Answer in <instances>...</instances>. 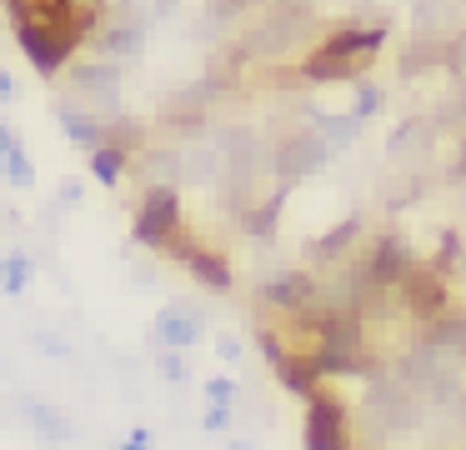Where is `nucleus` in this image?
Segmentation results:
<instances>
[{
  "mask_svg": "<svg viewBox=\"0 0 466 450\" xmlns=\"http://www.w3.org/2000/svg\"><path fill=\"white\" fill-rule=\"evenodd\" d=\"M381 45H386V25H361V20L336 25L331 35L301 60V80H311V85H326V80H361L366 70L376 65Z\"/></svg>",
  "mask_w": 466,
  "mask_h": 450,
  "instance_id": "obj_1",
  "label": "nucleus"
},
{
  "mask_svg": "<svg viewBox=\"0 0 466 450\" xmlns=\"http://www.w3.org/2000/svg\"><path fill=\"white\" fill-rule=\"evenodd\" d=\"M391 295L401 300V310L416 320V325H431L441 310H451V290H446V275L426 260H411V265L396 275Z\"/></svg>",
  "mask_w": 466,
  "mask_h": 450,
  "instance_id": "obj_2",
  "label": "nucleus"
},
{
  "mask_svg": "<svg viewBox=\"0 0 466 450\" xmlns=\"http://www.w3.org/2000/svg\"><path fill=\"white\" fill-rule=\"evenodd\" d=\"M15 40H21L25 60L35 65V75H61L66 65H71L76 45H81V35H76L71 25H46V20H25V25H15Z\"/></svg>",
  "mask_w": 466,
  "mask_h": 450,
  "instance_id": "obj_3",
  "label": "nucleus"
},
{
  "mask_svg": "<svg viewBox=\"0 0 466 450\" xmlns=\"http://www.w3.org/2000/svg\"><path fill=\"white\" fill-rule=\"evenodd\" d=\"M166 255L181 260L186 275H191L206 295H226V290H236V270H231V260H226V250H211V245H201V240H191V235H186V225L171 235Z\"/></svg>",
  "mask_w": 466,
  "mask_h": 450,
  "instance_id": "obj_4",
  "label": "nucleus"
},
{
  "mask_svg": "<svg viewBox=\"0 0 466 450\" xmlns=\"http://www.w3.org/2000/svg\"><path fill=\"white\" fill-rule=\"evenodd\" d=\"M176 230H181V195H176V185H151L131 220V240L141 250H166Z\"/></svg>",
  "mask_w": 466,
  "mask_h": 450,
  "instance_id": "obj_5",
  "label": "nucleus"
},
{
  "mask_svg": "<svg viewBox=\"0 0 466 450\" xmlns=\"http://www.w3.org/2000/svg\"><path fill=\"white\" fill-rule=\"evenodd\" d=\"M306 450H351V415L331 390L316 385L306 395V430H301Z\"/></svg>",
  "mask_w": 466,
  "mask_h": 450,
  "instance_id": "obj_6",
  "label": "nucleus"
},
{
  "mask_svg": "<svg viewBox=\"0 0 466 450\" xmlns=\"http://www.w3.org/2000/svg\"><path fill=\"white\" fill-rule=\"evenodd\" d=\"M326 165H331V150H326V140L316 130H291V135H281L271 145V170L286 185L306 180V175H321Z\"/></svg>",
  "mask_w": 466,
  "mask_h": 450,
  "instance_id": "obj_7",
  "label": "nucleus"
},
{
  "mask_svg": "<svg viewBox=\"0 0 466 450\" xmlns=\"http://www.w3.org/2000/svg\"><path fill=\"white\" fill-rule=\"evenodd\" d=\"M261 305L281 310V315H291V320H306L321 305V285H316L306 270H276L271 280H261Z\"/></svg>",
  "mask_w": 466,
  "mask_h": 450,
  "instance_id": "obj_8",
  "label": "nucleus"
},
{
  "mask_svg": "<svg viewBox=\"0 0 466 450\" xmlns=\"http://www.w3.org/2000/svg\"><path fill=\"white\" fill-rule=\"evenodd\" d=\"M151 335H156L161 350H191V345L206 340V320H201V310H196L191 300H171V305L156 310Z\"/></svg>",
  "mask_w": 466,
  "mask_h": 450,
  "instance_id": "obj_9",
  "label": "nucleus"
},
{
  "mask_svg": "<svg viewBox=\"0 0 466 450\" xmlns=\"http://www.w3.org/2000/svg\"><path fill=\"white\" fill-rule=\"evenodd\" d=\"M71 80H76V90H81V95L101 110V115H116V105H121V65H116V60H91V65H76Z\"/></svg>",
  "mask_w": 466,
  "mask_h": 450,
  "instance_id": "obj_10",
  "label": "nucleus"
},
{
  "mask_svg": "<svg viewBox=\"0 0 466 450\" xmlns=\"http://www.w3.org/2000/svg\"><path fill=\"white\" fill-rule=\"evenodd\" d=\"M25 425L35 430L41 440H51V445H71L76 440V420L66 415L61 405H51V400H25Z\"/></svg>",
  "mask_w": 466,
  "mask_h": 450,
  "instance_id": "obj_11",
  "label": "nucleus"
},
{
  "mask_svg": "<svg viewBox=\"0 0 466 450\" xmlns=\"http://www.w3.org/2000/svg\"><path fill=\"white\" fill-rule=\"evenodd\" d=\"M281 205H286V180H276L271 195L241 210V230H246L251 240H271V235H276V225H281Z\"/></svg>",
  "mask_w": 466,
  "mask_h": 450,
  "instance_id": "obj_12",
  "label": "nucleus"
},
{
  "mask_svg": "<svg viewBox=\"0 0 466 450\" xmlns=\"http://www.w3.org/2000/svg\"><path fill=\"white\" fill-rule=\"evenodd\" d=\"M56 120L66 125L71 145H81V150L106 145V120H101V115H86V110H81V105H71V100H61V105H56Z\"/></svg>",
  "mask_w": 466,
  "mask_h": 450,
  "instance_id": "obj_13",
  "label": "nucleus"
},
{
  "mask_svg": "<svg viewBox=\"0 0 466 450\" xmlns=\"http://www.w3.org/2000/svg\"><path fill=\"white\" fill-rule=\"evenodd\" d=\"M361 235H366V220H361V215H346L341 225H336V230H326V235H316L306 250H311V260H331V265H336V260H346V255H351L346 245H356Z\"/></svg>",
  "mask_w": 466,
  "mask_h": 450,
  "instance_id": "obj_14",
  "label": "nucleus"
},
{
  "mask_svg": "<svg viewBox=\"0 0 466 450\" xmlns=\"http://www.w3.org/2000/svg\"><path fill=\"white\" fill-rule=\"evenodd\" d=\"M141 45H146V25L141 20H111V25L101 30V50H106V60H136L141 55Z\"/></svg>",
  "mask_w": 466,
  "mask_h": 450,
  "instance_id": "obj_15",
  "label": "nucleus"
},
{
  "mask_svg": "<svg viewBox=\"0 0 466 450\" xmlns=\"http://www.w3.org/2000/svg\"><path fill=\"white\" fill-rule=\"evenodd\" d=\"M306 120H311V130L316 135L326 140V150H346V145H356V135H361V125L366 120H356L351 110H346V115H326V110H306Z\"/></svg>",
  "mask_w": 466,
  "mask_h": 450,
  "instance_id": "obj_16",
  "label": "nucleus"
},
{
  "mask_svg": "<svg viewBox=\"0 0 466 450\" xmlns=\"http://www.w3.org/2000/svg\"><path fill=\"white\" fill-rule=\"evenodd\" d=\"M436 65H441V35H416L411 45L401 50V60H396V70H401L406 80L426 75V70H436Z\"/></svg>",
  "mask_w": 466,
  "mask_h": 450,
  "instance_id": "obj_17",
  "label": "nucleus"
},
{
  "mask_svg": "<svg viewBox=\"0 0 466 450\" xmlns=\"http://www.w3.org/2000/svg\"><path fill=\"white\" fill-rule=\"evenodd\" d=\"M35 280V260L25 250H11V255H0V295H25Z\"/></svg>",
  "mask_w": 466,
  "mask_h": 450,
  "instance_id": "obj_18",
  "label": "nucleus"
},
{
  "mask_svg": "<svg viewBox=\"0 0 466 450\" xmlns=\"http://www.w3.org/2000/svg\"><path fill=\"white\" fill-rule=\"evenodd\" d=\"M91 155V175L101 180V185H121V175L131 170V155H126L121 145H96V150H86Z\"/></svg>",
  "mask_w": 466,
  "mask_h": 450,
  "instance_id": "obj_19",
  "label": "nucleus"
},
{
  "mask_svg": "<svg viewBox=\"0 0 466 450\" xmlns=\"http://www.w3.org/2000/svg\"><path fill=\"white\" fill-rule=\"evenodd\" d=\"M426 350H466V315H451V310H441V315L431 320Z\"/></svg>",
  "mask_w": 466,
  "mask_h": 450,
  "instance_id": "obj_20",
  "label": "nucleus"
},
{
  "mask_svg": "<svg viewBox=\"0 0 466 450\" xmlns=\"http://www.w3.org/2000/svg\"><path fill=\"white\" fill-rule=\"evenodd\" d=\"M181 165H186V175H191V180H216L226 170V160H221V150H216V145H191L181 155Z\"/></svg>",
  "mask_w": 466,
  "mask_h": 450,
  "instance_id": "obj_21",
  "label": "nucleus"
},
{
  "mask_svg": "<svg viewBox=\"0 0 466 450\" xmlns=\"http://www.w3.org/2000/svg\"><path fill=\"white\" fill-rule=\"evenodd\" d=\"M0 175H5V185H15V190L35 185V165H31V155H25V145H15V150L0 155Z\"/></svg>",
  "mask_w": 466,
  "mask_h": 450,
  "instance_id": "obj_22",
  "label": "nucleus"
},
{
  "mask_svg": "<svg viewBox=\"0 0 466 450\" xmlns=\"http://www.w3.org/2000/svg\"><path fill=\"white\" fill-rule=\"evenodd\" d=\"M381 110H386V90L371 85V80H356V105H351V115H356V120H371V115H381Z\"/></svg>",
  "mask_w": 466,
  "mask_h": 450,
  "instance_id": "obj_23",
  "label": "nucleus"
},
{
  "mask_svg": "<svg viewBox=\"0 0 466 450\" xmlns=\"http://www.w3.org/2000/svg\"><path fill=\"white\" fill-rule=\"evenodd\" d=\"M461 255H466V250H461V230H441V240H436V260H431V265L446 275V270H451Z\"/></svg>",
  "mask_w": 466,
  "mask_h": 450,
  "instance_id": "obj_24",
  "label": "nucleus"
},
{
  "mask_svg": "<svg viewBox=\"0 0 466 450\" xmlns=\"http://www.w3.org/2000/svg\"><path fill=\"white\" fill-rule=\"evenodd\" d=\"M156 370H161V380H171V385H186V380H191V370H186V350H161Z\"/></svg>",
  "mask_w": 466,
  "mask_h": 450,
  "instance_id": "obj_25",
  "label": "nucleus"
},
{
  "mask_svg": "<svg viewBox=\"0 0 466 450\" xmlns=\"http://www.w3.org/2000/svg\"><path fill=\"white\" fill-rule=\"evenodd\" d=\"M421 140H426V125H421V120H401V125H396V135H391V155L401 160L406 145H421Z\"/></svg>",
  "mask_w": 466,
  "mask_h": 450,
  "instance_id": "obj_26",
  "label": "nucleus"
},
{
  "mask_svg": "<svg viewBox=\"0 0 466 450\" xmlns=\"http://www.w3.org/2000/svg\"><path fill=\"white\" fill-rule=\"evenodd\" d=\"M201 430H211V435H221V430H231V405H221V400H206Z\"/></svg>",
  "mask_w": 466,
  "mask_h": 450,
  "instance_id": "obj_27",
  "label": "nucleus"
},
{
  "mask_svg": "<svg viewBox=\"0 0 466 450\" xmlns=\"http://www.w3.org/2000/svg\"><path fill=\"white\" fill-rule=\"evenodd\" d=\"M236 395H241V390H236V380H231V375H211V380H206V400L236 405Z\"/></svg>",
  "mask_w": 466,
  "mask_h": 450,
  "instance_id": "obj_28",
  "label": "nucleus"
},
{
  "mask_svg": "<svg viewBox=\"0 0 466 450\" xmlns=\"http://www.w3.org/2000/svg\"><path fill=\"white\" fill-rule=\"evenodd\" d=\"M251 5H261V0H211V20H236Z\"/></svg>",
  "mask_w": 466,
  "mask_h": 450,
  "instance_id": "obj_29",
  "label": "nucleus"
},
{
  "mask_svg": "<svg viewBox=\"0 0 466 450\" xmlns=\"http://www.w3.org/2000/svg\"><path fill=\"white\" fill-rule=\"evenodd\" d=\"M31 345L35 350H46V355H71V340H61V335H46V330H35V335H31Z\"/></svg>",
  "mask_w": 466,
  "mask_h": 450,
  "instance_id": "obj_30",
  "label": "nucleus"
},
{
  "mask_svg": "<svg viewBox=\"0 0 466 450\" xmlns=\"http://www.w3.org/2000/svg\"><path fill=\"white\" fill-rule=\"evenodd\" d=\"M21 95V85H15V75L5 65H0V105H11V100Z\"/></svg>",
  "mask_w": 466,
  "mask_h": 450,
  "instance_id": "obj_31",
  "label": "nucleus"
},
{
  "mask_svg": "<svg viewBox=\"0 0 466 450\" xmlns=\"http://www.w3.org/2000/svg\"><path fill=\"white\" fill-rule=\"evenodd\" d=\"M151 440H156L151 430H131V435H126V440H121V445H116V450H151Z\"/></svg>",
  "mask_w": 466,
  "mask_h": 450,
  "instance_id": "obj_32",
  "label": "nucleus"
},
{
  "mask_svg": "<svg viewBox=\"0 0 466 450\" xmlns=\"http://www.w3.org/2000/svg\"><path fill=\"white\" fill-rule=\"evenodd\" d=\"M216 350H221V360H241V355H246L236 335H221V340H216Z\"/></svg>",
  "mask_w": 466,
  "mask_h": 450,
  "instance_id": "obj_33",
  "label": "nucleus"
},
{
  "mask_svg": "<svg viewBox=\"0 0 466 450\" xmlns=\"http://www.w3.org/2000/svg\"><path fill=\"white\" fill-rule=\"evenodd\" d=\"M81 195H86L81 180H66V185H61V200H66V205H81Z\"/></svg>",
  "mask_w": 466,
  "mask_h": 450,
  "instance_id": "obj_34",
  "label": "nucleus"
},
{
  "mask_svg": "<svg viewBox=\"0 0 466 450\" xmlns=\"http://www.w3.org/2000/svg\"><path fill=\"white\" fill-rule=\"evenodd\" d=\"M15 145H21V135H15L5 120H0V155H5V150H15Z\"/></svg>",
  "mask_w": 466,
  "mask_h": 450,
  "instance_id": "obj_35",
  "label": "nucleus"
},
{
  "mask_svg": "<svg viewBox=\"0 0 466 450\" xmlns=\"http://www.w3.org/2000/svg\"><path fill=\"white\" fill-rule=\"evenodd\" d=\"M451 180H466V145H461V155H456V165H451Z\"/></svg>",
  "mask_w": 466,
  "mask_h": 450,
  "instance_id": "obj_36",
  "label": "nucleus"
},
{
  "mask_svg": "<svg viewBox=\"0 0 466 450\" xmlns=\"http://www.w3.org/2000/svg\"><path fill=\"white\" fill-rule=\"evenodd\" d=\"M226 450H251V440H231V445H226Z\"/></svg>",
  "mask_w": 466,
  "mask_h": 450,
  "instance_id": "obj_37",
  "label": "nucleus"
}]
</instances>
